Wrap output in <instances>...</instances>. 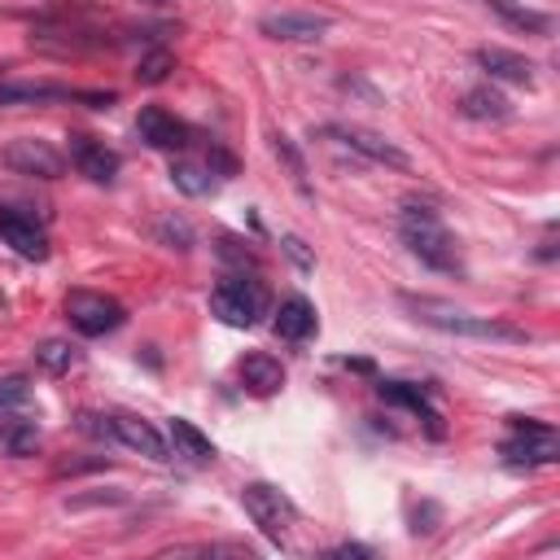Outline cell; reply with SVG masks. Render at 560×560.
Wrapping results in <instances>:
<instances>
[{
    "label": "cell",
    "instance_id": "28",
    "mask_svg": "<svg viewBox=\"0 0 560 560\" xmlns=\"http://www.w3.org/2000/svg\"><path fill=\"white\" fill-rule=\"evenodd\" d=\"M285 254H290V258H294V263H299L303 271H312V267H316V258L307 254V245H303L299 236H285Z\"/></svg>",
    "mask_w": 560,
    "mask_h": 560
},
{
    "label": "cell",
    "instance_id": "20",
    "mask_svg": "<svg viewBox=\"0 0 560 560\" xmlns=\"http://www.w3.org/2000/svg\"><path fill=\"white\" fill-rule=\"evenodd\" d=\"M486 5L508 23V27H516V32H525V36H551V14H543V10H529V5H521V0H486Z\"/></svg>",
    "mask_w": 560,
    "mask_h": 560
},
{
    "label": "cell",
    "instance_id": "22",
    "mask_svg": "<svg viewBox=\"0 0 560 560\" xmlns=\"http://www.w3.org/2000/svg\"><path fill=\"white\" fill-rule=\"evenodd\" d=\"M36 364H40L45 373H71V368L80 364V351H75L71 342H62V338H49V342L36 346Z\"/></svg>",
    "mask_w": 560,
    "mask_h": 560
},
{
    "label": "cell",
    "instance_id": "1",
    "mask_svg": "<svg viewBox=\"0 0 560 560\" xmlns=\"http://www.w3.org/2000/svg\"><path fill=\"white\" fill-rule=\"evenodd\" d=\"M403 312H412V320L438 329V333H451V338H477V342H529L525 329L508 325V320H490V316H473L464 307H451L442 299H429V294H399Z\"/></svg>",
    "mask_w": 560,
    "mask_h": 560
},
{
    "label": "cell",
    "instance_id": "18",
    "mask_svg": "<svg viewBox=\"0 0 560 560\" xmlns=\"http://www.w3.org/2000/svg\"><path fill=\"white\" fill-rule=\"evenodd\" d=\"M460 114L473 119V123H508V119H512V101H508L499 88L482 84V88H468V93L460 97Z\"/></svg>",
    "mask_w": 560,
    "mask_h": 560
},
{
    "label": "cell",
    "instance_id": "27",
    "mask_svg": "<svg viewBox=\"0 0 560 560\" xmlns=\"http://www.w3.org/2000/svg\"><path fill=\"white\" fill-rule=\"evenodd\" d=\"M158 236H162L167 245H175V249H188V245H193V232H188L184 219H162V223H158Z\"/></svg>",
    "mask_w": 560,
    "mask_h": 560
},
{
    "label": "cell",
    "instance_id": "19",
    "mask_svg": "<svg viewBox=\"0 0 560 560\" xmlns=\"http://www.w3.org/2000/svg\"><path fill=\"white\" fill-rule=\"evenodd\" d=\"M223 175L215 171V162L206 158V162H197V158H180V162H171V184L184 193V197H206V193H215V184H219Z\"/></svg>",
    "mask_w": 560,
    "mask_h": 560
},
{
    "label": "cell",
    "instance_id": "7",
    "mask_svg": "<svg viewBox=\"0 0 560 560\" xmlns=\"http://www.w3.org/2000/svg\"><path fill=\"white\" fill-rule=\"evenodd\" d=\"M0 162H5L14 175H32V180H58L66 171V158L40 141V136H19L5 145V154H0Z\"/></svg>",
    "mask_w": 560,
    "mask_h": 560
},
{
    "label": "cell",
    "instance_id": "21",
    "mask_svg": "<svg viewBox=\"0 0 560 560\" xmlns=\"http://www.w3.org/2000/svg\"><path fill=\"white\" fill-rule=\"evenodd\" d=\"M171 442H175V455H184V460H193V464H210V460H215V442H210L193 421H184V416L171 421Z\"/></svg>",
    "mask_w": 560,
    "mask_h": 560
},
{
    "label": "cell",
    "instance_id": "23",
    "mask_svg": "<svg viewBox=\"0 0 560 560\" xmlns=\"http://www.w3.org/2000/svg\"><path fill=\"white\" fill-rule=\"evenodd\" d=\"M171 71H175V58H171L167 49H154L149 58H141V71H136V80H141V84H162Z\"/></svg>",
    "mask_w": 560,
    "mask_h": 560
},
{
    "label": "cell",
    "instance_id": "17",
    "mask_svg": "<svg viewBox=\"0 0 560 560\" xmlns=\"http://www.w3.org/2000/svg\"><path fill=\"white\" fill-rule=\"evenodd\" d=\"M241 381H245V390H249V394L267 399V394H276L280 386H285V368H280V360H276V355L254 351V355H245V360H241Z\"/></svg>",
    "mask_w": 560,
    "mask_h": 560
},
{
    "label": "cell",
    "instance_id": "25",
    "mask_svg": "<svg viewBox=\"0 0 560 560\" xmlns=\"http://www.w3.org/2000/svg\"><path fill=\"white\" fill-rule=\"evenodd\" d=\"M27 399H32V381L27 377H5V381H0V412L23 407Z\"/></svg>",
    "mask_w": 560,
    "mask_h": 560
},
{
    "label": "cell",
    "instance_id": "9",
    "mask_svg": "<svg viewBox=\"0 0 560 560\" xmlns=\"http://www.w3.org/2000/svg\"><path fill=\"white\" fill-rule=\"evenodd\" d=\"M0 236H5V245H14L23 258L32 263H45L49 258V236L45 228L36 223V215L27 210H14V206H0Z\"/></svg>",
    "mask_w": 560,
    "mask_h": 560
},
{
    "label": "cell",
    "instance_id": "14",
    "mask_svg": "<svg viewBox=\"0 0 560 560\" xmlns=\"http://www.w3.org/2000/svg\"><path fill=\"white\" fill-rule=\"evenodd\" d=\"M477 66L490 75V80H503V84H534V62L525 53H512V49H499V45H482L477 53Z\"/></svg>",
    "mask_w": 560,
    "mask_h": 560
},
{
    "label": "cell",
    "instance_id": "13",
    "mask_svg": "<svg viewBox=\"0 0 560 560\" xmlns=\"http://www.w3.org/2000/svg\"><path fill=\"white\" fill-rule=\"evenodd\" d=\"M499 455L512 468H538V464H556L560 447H556V434H512L499 447Z\"/></svg>",
    "mask_w": 560,
    "mask_h": 560
},
{
    "label": "cell",
    "instance_id": "3",
    "mask_svg": "<svg viewBox=\"0 0 560 560\" xmlns=\"http://www.w3.org/2000/svg\"><path fill=\"white\" fill-rule=\"evenodd\" d=\"M210 312L228 325V329H254L258 316L267 312V290L249 276H223L210 290Z\"/></svg>",
    "mask_w": 560,
    "mask_h": 560
},
{
    "label": "cell",
    "instance_id": "10",
    "mask_svg": "<svg viewBox=\"0 0 560 560\" xmlns=\"http://www.w3.org/2000/svg\"><path fill=\"white\" fill-rule=\"evenodd\" d=\"M106 434L114 438V442H123L127 451H136V455H145V460H171V451H167V438L149 425V421H141V416H110L106 421Z\"/></svg>",
    "mask_w": 560,
    "mask_h": 560
},
{
    "label": "cell",
    "instance_id": "11",
    "mask_svg": "<svg viewBox=\"0 0 560 560\" xmlns=\"http://www.w3.org/2000/svg\"><path fill=\"white\" fill-rule=\"evenodd\" d=\"M136 136H141L149 149H162V154H175V149L188 145V127H184L171 110H162V106H145V110H141Z\"/></svg>",
    "mask_w": 560,
    "mask_h": 560
},
{
    "label": "cell",
    "instance_id": "2",
    "mask_svg": "<svg viewBox=\"0 0 560 560\" xmlns=\"http://www.w3.org/2000/svg\"><path fill=\"white\" fill-rule=\"evenodd\" d=\"M399 232H403V245L434 271L442 276H464V258H460V245L455 236L447 232L442 215L425 202H403L399 210Z\"/></svg>",
    "mask_w": 560,
    "mask_h": 560
},
{
    "label": "cell",
    "instance_id": "26",
    "mask_svg": "<svg viewBox=\"0 0 560 560\" xmlns=\"http://www.w3.org/2000/svg\"><path fill=\"white\" fill-rule=\"evenodd\" d=\"M36 425L32 421H23V425H14V429H5V447H10V455H27V451H36Z\"/></svg>",
    "mask_w": 560,
    "mask_h": 560
},
{
    "label": "cell",
    "instance_id": "29",
    "mask_svg": "<svg viewBox=\"0 0 560 560\" xmlns=\"http://www.w3.org/2000/svg\"><path fill=\"white\" fill-rule=\"evenodd\" d=\"M333 556H373V547H360V543H342V547H333Z\"/></svg>",
    "mask_w": 560,
    "mask_h": 560
},
{
    "label": "cell",
    "instance_id": "12",
    "mask_svg": "<svg viewBox=\"0 0 560 560\" xmlns=\"http://www.w3.org/2000/svg\"><path fill=\"white\" fill-rule=\"evenodd\" d=\"M71 162H75V171L80 175H88L93 184H114V175H119V154L106 145V141H97V136H71Z\"/></svg>",
    "mask_w": 560,
    "mask_h": 560
},
{
    "label": "cell",
    "instance_id": "15",
    "mask_svg": "<svg viewBox=\"0 0 560 560\" xmlns=\"http://www.w3.org/2000/svg\"><path fill=\"white\" fill-rule=\"evenodd\" d=\"M377 394H381L386 403H394V407H407V412H416V416L429 425V434H434V438H442V434H447V425H442V412L429 403V390H421V386H407V381H381V386H377Z\"/></svg>",
    "mask_w": 560,
    "mask_h": 560
},
{
    "label": "cell",
    "instance_id": "24",
    "mask_svg": "<svg viewBox=\"0 0 560 560\" xmlns=\"http://www.w3.org/2000/svg\"><path fill=\"white\" fill-rule=\"evenodd\" d=\"M271 149H276L280 158H285V162H290V175H294V184H299V188L307 193V162H303V154L294 149V141L276 132V136H271Z\"/></svg>",
    "mask_w": 560,
    "mask_h": 560
},
{
    "label": "cell",
    "instance_id": "4",
    "mask_svg": "<svg viewBox=\"0 0 560 560\" xmlns=\"http://www.w3.org/2000/svg\"><path fill=\"white\" fill-rule=\"evenodd\" d=\"M241 508H245V516L263 529V538H271V543H285L290 538V525H294V503L280 495L276 486H267V482H249V486H241Z\"/></svg>",
    "mask_w": 560,
    "mask_h": 560
},
{
    "label": "cell",
    "instance_id": "5",
    "mask_svg": "<svg viewBox=\"0 0 560 560\" xmlns=\"http://www.w3.org/2000/svg\"><path fill=\"white\" fill-rule=\"evenodd\" d=\"M66 320H71V329L84 333V338H106V333H114V329L127 320V312H123V303L110 299V294L71 290V294H66Z\"/></svg>",
    "mask_w": 560,
    "mask_h": 560
},
{
    "label": "cell",
    "instance_id": "8",
    "mask_svg": "<svg viewBox=\"0 0 560 560\" xmlns=\"http://www.w3.org/2000/svg\"><path fill=\"white\" fill-rule=\"evenodd\" d=\"M258 32L267 40H280V45H316L333 32V19L329 14H307V10H280V14H267L258 23Z\"/></svg>",
    "mask_w": 560,
    "mask_h": 560
},
{
    "label": "cell",
    "instance_id": "6",
    "mask_svg": "<svg viewBox=\"0 0 560 560\" xmlns=\"http://www.w3.org/2000/svg\"><path fill=\"white\" fill-rule=\"evenodd\" d=\"M320 136L338 141L342 149H351V154H360V158H368V162H377V167L412 171V158H407L394 141H386L381 132H368V127H355V123H329V127H320Z\"/></svg>",
    "mask_w": 560,
    "mask_h": 560
},
{
    "label": "cell",
    "instance_id": "16",
    "mask_svg": "<svg viewBox=\"0 0 560 560\" xmlns=\"http://www.w3.org/2000/svg\"><path fill=\"white\" fill-rule=\"evenodd\" d=\"M316 329H320L316 307H312L303 294H294V299L280 303V312H276V338H285V342H307V338H316Z\"/></svg>",
    "mask_w": 560,
    "mask_h": 560
},
{
    "label": "cell",
    "instance_id": "30",
    "mask_svg": "<svg viewBox=\"0 0 560 560\" xmlns=\"http://www.w3.org/2000/svg\"><path fill=\"white\" fill-rule=\"evenodd\" d=\"M149 5H167V0H149Z\"/></svg>",
    "mask_w": 560,
    "mask_h": 560
}]
</instances>
